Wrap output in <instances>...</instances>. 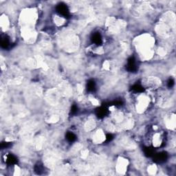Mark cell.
I'll list each match as a JSON object with an SVG mask.
<instances>
[{
  "label": "cell",
  "instance_id": "1",
  "mask_svg": "<svg viewBox=\"0 0 176 176\" xmlns=\"http://www.w3.org/2000/svg\"><path fill=\"white\" fill-rule=\"evenodd\" d=\"M57 10L60 14L63 16H67L69 14V10L66 4L61 3L57 7Z\"/></svg>",
  "mask_w": 176,
  "mask_h": 176
},
{
  "label": "cell",
  "instance_id": "2",
  "mask_svg": "<svg viewBox=\"0 0 176 176\" xmlns=\"http://www.w3.org/2000/svg\"><path fill=\"white\" fill-rule=\"evenodd\" d=\"M127 69L129 71H135L136 70V63H135V60L134 58H130L128 60V63H127Z\"/></svg>",
  "mask_w": 176,
  "mask_h": 176
},
{
  "label": "cell",
  "instance_id": "3",
  "mask_svg": "<svg viewBox=\"0 0 176 176\" xmlns=\"http://www.w3.org/2000/svg\"><path fill=\"white\" fill-rule=\"evenodd\" d=\"M92 40L93 42H94L95 44H99V43H101L102 41V38L101 35H100L99 33H95V34H94L92 37Z\"/></svg>",
  "mask_w": 176,
  "mask_h": 176
},
{
  "label": "cell",
  "instance_id": "4",
  "mask_svg": "<svg viewBox=\"0 0 176 176\" xmlns=\"http://www.w3.org/2000/svg\"><path fill=\"white\" fill-rule=\"evenodd\" d=\"M7 162L10 164H15L17 163V158H15V156H14V155H9L7 157Z\"/></svg>",
  "mask_w": 176,
  "mask_h": 176
},
{
  "label": "cell",
  "instance_id": "5",
  "mask_svg": "<svg viewBox=\"0 0 176 176\" xmlns=\"http://www.w3.org/2000/svg\"><path fill=\"white\" fill-rule=\"evenodd\" d=\"M95 89V83L94 81H90L87 83V90L89 91H94Z\"/></svg>",
  "mask_w": 176,
  "mask_h": 176
},
{
  "label": "cell",
  "instance_id": "6",
  "mask_svg": "<svg viewBox=\"0 0 176 176\" xmlns=\"http://www.w3.org/2000/svg\"><path fill=\"white\" fill-rule=\"evenodd\" d=\"M67 139L70 141V142H73L76 140V136H75L73 133L70 132L67 134Z\"/></svg>",
  "mask_w": 176,
  "mask_h": 176
},
{
  "label": "cell",
  "instance_id": "7",
  "mask_svg": "<svg viewBox=\"0 0 176 176\" xmlns=\"http://www.w3.org/2000/svg\"><path fill=\"white\" fill-rule=\"evenodd\" d=\"M173 85H174V81H173L172 79H170L169 81V86L171 87L173 86Z\"/></svg>",
  "mask_w": 176,
  "mask_h": 176
}]
</instances>
